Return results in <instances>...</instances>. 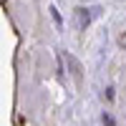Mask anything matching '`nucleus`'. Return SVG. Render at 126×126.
Segmentation results:
<instances>
[{
	"mask_svg": "<svg viewBox=\"0 0 126 126\" xmlns=\"http://www.w3.org/2000/svg\"><path fill=\"white\" fill-rule=\"evenodd\" d=\"M103 124H106V126H113V124H116V121H113L111 116H106V113H103Z\"/></svg>",
	"mask_w": 126,
	"mask_h": 126,
	"instance_id": "39448f33",
	"label": "nucleus"
},
{
	"mask_svg": "<svg viewBox=\"0 0 126 126\" xmlns=\"http://www.w3.org/2000/svg\"><path fill=\"white\" fill-rule=\"evenodd\" d=\"M119 46L126 50V33H121V35H119Z\"/></svg>",
	"mask_w": 126,
	"mask_h": 126,
	"instance_id": "20e7f679",
	"label": "nucleus"
},
{
	"mask_svg": "<svg viewBox=\"0 0 126 126\" xmlns=\"http://www.w3.org/2000/svg\"><path fill=\"white\" fill-rule=\"evenodd\" d=\"M66 61H68V68H71V76H73V81L76 83H81V63L73 58L71 53H66Z\"/></svg>",
	"mask_w": 126,
	"mask_h": 126,
	"instance_id": "f257e3e1",
	"label": "nucleus"
},
{
	"mask_svg": "<svg viewBox=\"0 0 126 126\" xmlns=\"http://www.w3.org/2000/svg\"><path fill=\"white\" fill-rule=\"evenodd\" d=\"M76 15H78V25L86 30V28H88V23H91V13H88L86 8H78V10H76Z\"/></svg>",
	"mask_w": 126,
	"mask_h": 126,
	"instance_id": "f03ea898",
	"label": "nucleus"
},
{
	"mask_svg": "<svg viewBox=\"0 0 126 126\" xmlns=\"http://www.w3.org/2000/svg\"><path fill=\"white\" fill-rule=\"evenodd\" d=\"M50 15H53V20L61 25V15H58V10H56V8H50Z\"/></svg>",
	"mask_w": 126,
	"mask_h": 126,
	"instance_id": "7ed1b4c3",
	"label": "nucleus"
}]
</instances>
